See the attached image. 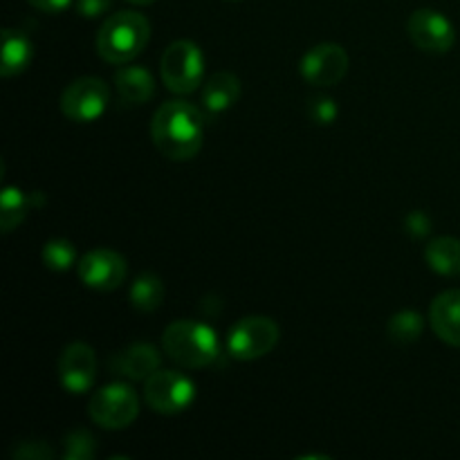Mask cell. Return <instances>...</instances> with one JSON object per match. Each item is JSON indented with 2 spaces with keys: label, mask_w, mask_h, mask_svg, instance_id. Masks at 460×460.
Wrapping results in <instances>:
<instances>
[{
  "label": "cell",
  "mask_w": 460,
  "mask_h": 460,
  "mask_svg": "<svg viewBox=\"0 0 460 460\" xmlns=\"http://www.w3.org/2000/svg\"><path fill=\"white\" fill-rule=\"evenodd\" d=\"M151 137L157 151L175 162L191 160L202 148V115L189 102H166L155 111Z\"/></svg>",
  "instance_id": "1"
},
{
  "label": "cell",
  "mask_w": 460,
  "mask_h": 460,
  "mask_svg": "<svg viewBox=\"0 0 460 460\" xmlns=\"http://www.w3.org/2000/svg\"><path fill=\"white\" fill-rule=\"evenodd\" d=\"M151 39L148 18L139 12H117L106 18L97 34V52L112 66L133 61Z\"/></svg>",
  "instance_id": "2"
},
{
  "label": "cell",
  "mask_w": 460,
  "mask_h": 460,
  "mask_svg": "<svg viewBox=\"0 0 460 460\" xmlns=\"http://www.w3.org/2000/svg\"><path fill=\"white\" fill-rule=\"evenodd\" d=\"M162 349L184 368H205L220 355L214 328L202 322H173L162 335Z\"/></svg>",
  "instance_id": "3"
},
{
  "label": "cell",
  "mask_w": 460,
  "mask_h": 460,
  "mask_svg": "<svg viewBox=\"0 0 460 460\" xmlns=\"http://www.w3.org/2000/svg\"><path fill=\"white\" fill-rule=\"evenodd\" d=\"M162 81L171 93L191 94L202 84L205 57L193 40H173L160 61Z\"/></svg>",
  "instance_id": "4"
},
{
  "label": "cell",
  "mask_w": 460,
  "mask_h": 460,
  "mask_svg": "<svg viewBox=\"0 0 460 460\" xmlns=\"http://www.w3.org/2000/svg\"><path fill=\"white\" fill-rule=\"evenodd\" d=\"M139 413V398L128 385H108L94 391L88 404V416L102 429H126Z\"/></svg>",
  "instance_id": "5"
},
{
  "label": "cell",
  "mask_w": 460,
  "mask_h": 460,
  "mask_svg": "<svg viewBox=\"0 0 460 460\" xmlns=\"http://www.w3.org/2000/svg\"><path fill=\"white\" fill-rule=\"evenodd\" d=\"M144 400L148 407L162 416H173L184 411L196 400V385L189 376L180 371H164L157 368L144 386Z\"/></svg>",
  "instance_id": "6"
},
{
  "label": "cell",
  "mask_w": 460,
  "mask_h": 460,
  "mask_svg": "<svg viewBox=\"0 0 460 460\" xmlns=\"http://www.w3.org/2000/svg\"><path fill=\"white\" fill-rule=\"evenodd\" d=\"M279 326L274 319L263 317V314H252V317H243L236 322L229 331L227 349L232 358L241 359V362H252L277 346L279 341Z\"/></svg>",
  "instance_id": "7"
},
{
  "label": "cell",
  "mask_w": 460,
  "mask_h": 460,
  "mask_svg": "<svg viewBox=\"0 0 460 460\" xmlns=\"http://www.w3.org/2000/svg\"><path fill=\"white\" fill-rule=\"evenodd\" d=\"M111 103L108 84L99 76H81L72 81L61 94V111L70 121L88 124L97 121Z\"/></svg>",
  "instance_id": "8"
},
{
  "label": "cell",
  "mask_w": 460,
  "mask_h": 460,
  "mask_svg": "<svg viewBox=\"0 0 460 460\" xmlns=\"http://www.w3.org/2000/svg\"><path fill=\"white\" fill-rule=\"evenodd\" d=\"M299 72L308 84L317 88L340 84L349 72V54L337 43H319L301 57Z\"/></svg>",
  "instance_id": "9"
},
{
  "label": "cell",
  "mask_w": 460,
  "mask_h": 460,
  "mask_svg": "<svg viewBox=\"0 0 460 460\" xmlns=\"http://www.w3.org/2000/svg\"><path fill=\"white\" fill-rule=\"evenodd\" d=\"M409 39L422 49L431 54H445L452 49L456 40V31L449 22L447 16H443L436 9H418L409 16L407 21Z\"/></svg>",
  "instance_id": "10"
},
{
  "label": "cell",
  "mask_w": 460,
  "mask_h": 460,
  "mask_svg": "<svg viewBox=\"0 0 460 460\" xmlns=\"http://www.w3.org/2000/svg\"><path fill=\"white\" fill-rule=\"evenodd\" d=\"M58 380L67 394L81 395L94 385L97 377V358L94 350L84 341H75L63 349L58 358Z\"/></svg>",
  "instance_id": "11"
},
{
  "label": "cell",
  "mask_w": 460,
  "mask_h": 460,
  "mask_svg": "<svg viewBox=\"0 0 460 460\" xmlns=\"http://www.w3.org/2000/svg\"><path fill=\"white\" fill-rule=\"evenodd\" d=\"M126 261L124 256L112 250H93L81 259L79 263V279L84 286L93 288L99 292H111L124 283Z\"/></svg>",
  "instance_id": "12"
},
{
  "label": "cell",
  "mask_w": 460,
  "mask_h": 460,
  "mask_svg": "<svg viewBox=\"0 0 460 460\" xmlns=\"http://www.w3.org/2000/svg\"><path fill=\"white\" fill-rule=\"evenodd\" d=\"M160 350L153 344H133L128 349L115 353L111 359L112 373L124 376L128 380H148L160 368Z\"/></svg>",
  "instance_id": "13"
},
{
  "label": "cell",
  "mask_w": 460,
  "mask_h": 460,
  "mask_svg": "<svg viewBox=\"0 0 460 460\" xmlns=\"http://www.w3.org/2000/svg\"><path fill=\"white\" fill-rule=\"evenodd\" d=\"M429 322L445 344L460 349V290H447L431 301Z\"/></svg>",
  "instance_id": "14"
},
{
  "label": "cell",
  "mask_w": 460,
  "mask_h": 460,
  "mask_svg": "<svg viewBox=\"0 0 460 460\" xmlns=\"http://www.w3.org/2000/svg\"><path fill=\"white\" fill-rule=\"evenodd\" d=\"M34 58V45L30 36L13 27L3 30V61H0V75L18 76L27 70V66Z\"/></svg>",
  "instance_id": "15"
},
{
  "label": "cell",
  "mask_w": 460,
  "mask_h": 460,
  "mask_svg": "<svg viewBox=\"0 0 460 460\" xmlns=\"http://www.w3.org/2000/svg\"><path fill=\"white\" fill-rule=\"evenodd\" d=\"M117 93H119L121 102L130 103V106H142L148 103L155 94V79L146 67L139 66H126L117 70L115 75Z\"/></svg>",
  "instance_id": "16"
},
{
  "label": "cell",
  "mask_w": 460,
  "mask_h": 460,
  "mask_svg": "<svg viewBox=\"0 0 460 460\" xmlns=\"http://www.w3.org/2000/svg\"><path fill=\"white\" fill-rule=\"evenodd\" d=\"M241 97V81L232 72H216L202 88V106L209 115L229 111Z\"/></svg>",
  "instance_id": "17"
},
{
  "label": "cell",
  "mask_w": 460,
  "mask_h": 460,
  "mask_svg": "<svg viewBox=\"0 0 460 460\" xmlns=\"http://www.w3.org/2000/svg\"><path fill=\"white\" fill-rule=\"evenodd\" d=\"M425 261L434 272L443 277H460V241L452 236H440L427 245Z\"/></svg>",
  "instance_id": "18"
},
{
  "label": "cell",
  "mask_w": 460,
  "mask_h": 460,
  "mask_svg": "<svg viewBox=\"0 0 460 460\" xmlns=\"http://www.w3.org/2000/svg\"><path fill=\"white\" fill-rule=\"evenodd\" d=\"M36 202V196H25L21 189L4 187L3 198H0V229L9 234L25 220L27 211Z\"/></svg>",
  "instance_id": "19"
},
{
  "label": "cell",
  "mask_w": 460,
  "mask_h": 460,
  "mask_svg": "<svg viewBox=\"0 0 460 460\" xmlns=\"http://www.w3.org/2000/svg\"><path fill=\"white\" fill-rule=\"evenodd\" d=\"M164 301V283L160 277L146 272L139 274L130 286V304L139 310V313H153Z\"/></svg>",
  "instance_id": "20"
},
{
  "label": "cell",
  "mask_w": 460,
  "mask_h": 460,
  "mask_svg": "<svg viewBox=\"0 0 460 460\" xmlns=\"http://www.w3.org/2000/svg\"><path fill=\"white\" fill-rule=\"evenodd\" d=\"M422 331H425V322L416 310H402V313L394 314L389 322V335L391 340L400 341V344H411V341L420 340Z\"/></svg>",
  "instance_id": "21"
},
{
  "label": "cell",
  "mask_w": 460,
  "mask_h": 460,
  "mask_svg": "<svg viewBox=\"0 0 460 460\" xmlns=\"http://www.w3.org/2000/svg\"><path fill=\"white\" fill-rule=\"evenodd\" d=\"M75 261H76V252L70 241L52 238V241L45 243L43 263L48 270H52V272H66V270H70L72 265H75Z\"/></svg>",
  "instance_id": "22"
},
{
  "label": "cell",
  "mask_w": 460,
  "mask_h": 460,
  "mask_svg": "<svg viewBox=\"0 0 460 460\" xmlns=\"http://www.w3.org/2000/svg\"><path fill=\"white\" fill-rule=\"evenodd\" d=\"M97 454L94 438L85 429H72L63 440V458L66 460H90Z\"/></svg>",
  "instance_id": "23"
},
{
  "label": "cell",
  "mask_w": 460,
  "mask_h": 460,
  "mask_svg": "<svg viewBox=\"0 0 460 460\" xmlns=\"http://www.w3.org/2000/svg\"><path fill=\"white\" fill-rule=\"evenodd\" d=\"M337 103L332 102L331 97H313L308 103V115L314 124L319 126H328L337 119Z\"/></svg>",
  "instance_id": "24"
},
{
  "label": "cell",
  "mask_w": 460,
  "mask_h": 460,
  "mask_svg": "<svg viewBox=\"0 0 460 460\" xmlns=\"http://www.w3.org/2000/svg\"><path fill=\"white\" fill-rule=\"evenodd\" d=\"M13 458L22 460H49L54 458V449L43 440H25L18 447H13Z\"/></svg>",
  "instance_id": "25"
},
{
  "label": "cell",
  "mask_w": 460,
  "mask_h": 460,
  "mask_svg": "<svg viewBox=\"0 0 460 460\" xmlns=\"http://www.w3.org/2000/svg\"><path fill=\"white\" fill-rule=\"evenodd\" d=\"M407 229L411 236L425 238L427 234L431 232V220L429 216L422 214V211H413V214L407 216Z\"/></svg>",
  "instance_id": "26"
},
{
  "label": "cell",
  "mask_w": 460,
  "mask_h": 460,
  "mask_svg": "<svg viewBox=\"0 0 460 460\" xmlns=\"http://www.w3.org/2000/svg\"><path fill=\"white\" fill-rule=\"evenodd\" d=\"M111 7V0H76V12L84 18L102 16Z\"/></svg>",
  "instance_id": "27"
},
{
  "label": "cell",
  "mask_w": 460,
  "mask_h": 460,
  "mask_svg": "<svg viewBox=\"0 0 460 460\" xmlns=\"http://www.w3.org/2000/svg\"><path fill=\"white\" fill-rule=\"evenodd\" d=\"M27 3L45 13H58V12H63V9L70 7L72 0H27Z\"/></svg>",
  "instance_id": "28"
},
{
  "label": "cell",
  "mask_w": 460,
  "mask_h": 460,
  "mask_svg": "<svg viewBox=\"0 0 460 460\" xmlns=\"http://www.w3.org/2000/svg\"><path fill=\"white\" fill-rule=\"evenodd\" d=\"M128 3H133V4H151V3H155V0H128Z\"/></svg>",
  "instance_id": "29"
},
{
  "label": "cell",
  "mask_w": 460,
  "mask_h": 460,
  "mask_svg": "<svg viewBox=\"0 0 460 460\" xmlns=\"http://www.w3.org/2000/svg\"><path fill=\"white\" fill-rule=\"evenodd\" d=\"M234 3H236V0H234Z\"/></svg>",
  "instance_id": "30"
}]
</instances>
